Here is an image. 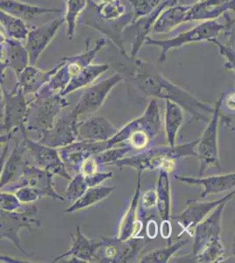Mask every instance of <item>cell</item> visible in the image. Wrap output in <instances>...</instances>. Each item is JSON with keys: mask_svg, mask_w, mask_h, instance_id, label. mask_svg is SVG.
I'll use <instances>...</instances> for the list:
<instances>
[{"mask_svg": "<svg viewBox=\"0 0 235 263\" xmlns=\"http://www.w3.org/2000/svg\"><path fill=\"white\" fill-rule=\"evenodd\" d=\"M22 207V203L19 201L14 193L0 192V210L6 212H15Z\"/></svg>", "mask_w": 235, "mask_h": 263, "instance_id": "60d3db41", "label": "cell"}, {"mask_svg": "<svg viewBox=\"0 0 235 263\" xmlns=\"http://www.w3.org/2000/svg\"><path fill=\"white\" fill-rule=\"evenodd\" d=\"M6 59L8 68L12 69L16 78H18L22 70L29 65V59L27 49L22 42L16 40L7 39L6 44Z\"/></svg>", "mask_w": 235, "mask_h": 263, "instance_id": "1f68e13d", "label": "cell"}, {"mask_svg": "<svg viewBox=\"0 0 235 263\" xmlns=\"http://www.w3.org/2000/svg\"><path fill=\"white\" fill-rule=\"evenodd\" d=\"M12 192H14V194L19 201L22 204H30V203H35L37 201L41 200L42 198H45L43 192L36 189L30 188L27 186H22L14 189Z\"/></svg>", "mask_w": 235, "mask_h": 263, "instance_id": "f35d334b", "label": "cell"}, {"mask_svg": "<svg viewBox=\"0 0 235 263\" xmlns=\"http://www.w3.org/2000/svg\"><path fill=\"white\" fill-rule=\"evenodd\" d=\"M185 111L174 102L166 100L164 114V128L166 143L170 146L176 145V137L185 119Z\"/></svg>", "mask_w": 235, "mask_h": 263, "instance_id": "f546056e", "label": "cell"}, {"mask_svg": "<svg viewBox=\"0 0 235 263\" xmlns=\"http://www.w3.org/2000/svg\"><path fill=\"white\" fill-rule=\"evenodd\" d=\"M4 99V89L2 84H0V104L3 103Z\"/></svg>", "mask_w": 235, "mask_h": 263, "instance_id": "db71d44e", "label": "cell"}, {"mask_svg": "<svg viewBox=\"0 0 235 263\" xmlns=\"http://www.w3.org/2000/svg\"><path fill=\"white\" fill-rule=\"evenodd\" d=\"M222 103H225L226 110L234 114V90L228 93H226V91L224 92Z\"/></svg>", "mask_w": 235, "mask_h": 263, "instance_id": "c3c4849f", "label": "cell"}, {"mask_svg": "<svg viewBox=\"0 0 235 263\" xmlns=\"http://www.w3.org/2000/svg\"><path fill=\"white\" fill-rule=\"evenodd\" d=\"M64 24V18L59 17L40 26L30 27L24 46L28 54L30 65L35 66L40 57L50 45Z\"/></svg>", "mask_w": 235, "mask_h": 263, "instance_id": "4fadbf2b", "label": "cell"}, {"mask_svg": "<svg viewBox=\"0 0 235 263\" xmlns=\"http://www.w3.org/2000/svg\"><path fill=\"white\" fill-rule=\"evenodd\" d=\"M109 68L110 66L108 63H89L70 79L60 95L67 97L77 90L93 85V83L104 72L107 71Z\"/></svg>", "mask_w": 235, "mask_h": 263, "instance_id": "4316f807", "label": "cell"}, {"mask_svg": "<svg viewBox=\"0 0 235 263\" xmlns=\"http://www.w3.org/2000/svg\"><path fill=\"white\" fill-rule=\"evenodd\" d=\"M98 166L96 163L94 159L93 158V156L87 158L84 162L81 164L80 167H79V173L83 175L84 177L91 175V174L95 173L98 171Z\"/></svg>", "mask_w": 235, "mask_h": 263, "instance_id": "f6af8a7d", "label": "cell"}, {"mask_svg": "<svg viewBox=\"0 0 235 263\" xmlns=\"http://www.w3.org/2000/svg\"><path fill=\"white\" fill-rule=\"evenodd\" d=\"M26 148L21 140H18L11 154H8L4 163L0 181V190L17 182L24 171L27 160L24 159Z\"/></svg>", "mask_w": 235, "mask_h": 263, "instance_id": "484cf974", "label": "cell"}, {"mask_svg": "<svg viewBox=\"0 0 235 263\" xmlns=\"http://www.w3.org/2000/svg\"><path fill=\"white\" fill-rule=\"evenodd\" d=\"M209 42H213L214 44L220 48L221 54L225 58V68L227 70L234 69V49H232V46H226L221 44L218 42L217 39H211Z\"/></svg>", "mask_w": 235, "mask_h": 263, "instance_id": "b9f144b4", "label": "cell"}, {"mask_svg": "<svg viewBox=\"0 0 235 263\" xmlns=\"http://www.w3.org/2000/svg\"><path fill=\"white\" fill-rule=\"evenodd\" d=\"M232 197H234V191L217 200H187L185 209L177 215L171 217L172 220L178 222L183 228V232L179 234L178 237L181 236L185 232L192 236L194 228L196 224L205 219L206 216H208L219 204H221L224 201H229Z\"/></svg>", "mask_w": 235, "mask_h": 263, "instance_id": "9a60e30c", "label": "cell"}, {"mask_svg": "<svg viewBox=\"0 0 235 263\" xmlns=\"http://www.w3.org/2000/svg\"><path fill=\"white\" fill-rule=\"evenodd\" d=\"M175 179L178 180L185 184L191 186H203L204 190L200 194L201 198H206L208 195L219 194L222 192H228L234 190V172L224 174V175H214L211 177H196L189 176H175Z\"/></svg>", "mask_w": 235, "mask_h": 263, "instance_id": "603a6c76", "label": "cell"}, {"mask_svg": "<svg viewBox=\"0 0 235 263\" xmlns=\"http://www.w3.org/2000/svg\"><path fill=\"white\" fill-rule=\"evenodd\" d=\"M121 81L122 77L119 73H115L97 84L87 87L72 111L78 117L98 111L106 101L111 90Z\"/></svg>", "mask_w": 235, "mask_h": 263, "instance_id": "5bb4252c", "label": "cell"}, {"mask_svg": "<svg viewBox=\"0 0 235 263\" xmlns=\"http://www.w3.org/2000/svg\"><path fill=\"white\" fill-rule=\"evenodd\" d=\"M151 241L145 236L132 237L121 240L115 238H101L97 250V262H129L137 259L143 249Z\"/></svg>", "mask_w": 235, "mask_h": 263, "instance_id": "52a82bcc", "label": "cell"}, {"mask_svg": "<svg viewBox=\"0 0 235 263\" xmlns=\"http://www.w3.org/2000/svg\"><path fill=\"white\" fill-rule=\"evenodd\" d=\"M87 189L88 186L84 179V176L78 172L69 180V184L65 191L66 198L70 201L71 203H74L85 192Z\"/></svg>", "mask_w": 235, "mask_h": 263, "instance_id": "74e56055", "label": "cell"}, {"mask_svg": "<svg viewBox=\"0 0 235 263\" xmlns=\"http://www.w3.org/2000/svg\"><path fill=\"white\" fill-rule=\"evenodd\" d=\"M144 226L147 228L146 233L148 238L151 239V240L155 239V237L157 236L158 228L157 223L154 219V218H149Z\"/></svg>", "mask_w": 235, "mask_h": 263, "instance_id": "7dc6e473", "label": "cell"}, {"mask_svg": "<svg viewBox=\"0 0 235 263\" xmlns=\"http://www.w3.org/2000/svg\"><path fill=\"white\" fill-rule=\"evenodd\" d=\"M106 43L107 41L103 38L96 40L94 46L89 48V41H87L86 49L83 52L77 55L63 58L62 65L57 69L48 84H45V86L54 92H62L67 84H69L70 79L85 66L92 63L98 52L106 45Z\"/></svg>", "mask_w": 235, "mask_h": 263, "instance_id": "9c48e42d", "label": "cell"}, {"mask_svg": "<svg viewBox=\"0 0 235 263\" xmlns=\"http://www.w3.org/2000/svg\"><path fill=\"white\" fill-rule=\"evenodd\" d=\"M133 79L138 89L150 99H161L174 102L191 115L192 120L207 123L213 106L203 102L191 93L165 78L153 63L134 58Z\"/></svg>", "mask_w": 235, "mask_h": 263, "instance_id": "6da1fadb", "label": "cell"}, {"mask_svg": "<svg viewBox=\"0 0 235 263\" xmlns=\"http://www.w3.org/2000/svg\"><path fill=\"white\" fill-rule=\"evenodd\" d=\"M133 147L128 144H122V146L116 147H110L102 152L93 156L98 167L101 165H113L114 162L124 158L128 153L131 152Z\"/></svg>", "mask_w": 235, "mask_h": 263, "instance_id": "d590c367", "label": "cell"}, {"mask_svg": "<svg viewBox=\"0 0 235 263\" xmlns=\"http://www.w3.org/2000/svg\"><path fill=\"white\" fill-rule=\"evenodd\" d=\"M71 247L68 251L55 258L52 262L64 260L66 262H97L96 254L100 246V239L87 238L81 231L79 226L77 231L70 233Z\"/></svg>", "mask_w": 235, "mask_h": 263, "instance_id": "ffe728a7", "label": "cell"}, {"mask_svg": "<svg viewBox=\"0 0 235 263\" xmlns=\"http://www.w3.org/2000/svg\"><path fill=\"white\" fill-rule=\"evenodd\" d=\"M14 135L12 134H4V135H0V148H3L4 146L6 144L9 143V141L12 140Z\"/></svg>", "mask_w": 235, "mask_h": 263, "instance_id": "816d5d0a", "label": "cell"}, {"mask_svg": "<svg viewBox=\"0 0 235 263\" xmlns=\"http://www.w3.org/2000/svg\"><path fill=\"white\" fill-rule=\"evenodd\" d=\"M0 10L25 21H29L42 14L63 12V10L59 8L34 6L21 2L20 0H0Z\"/></svg>", "mask_w": 235, "mask_h": 263, "instance_id": "83f0119b", "label": "cell"}, {"mask_svg": "<svg viewBox=\"0 0 235 263\" xmlns=\"http://www.w3.org/2000/svg\"><path fill=\"white\" fill-rule=\"evenodd\" d=\"M115 189L116 187L114 186L98 185L89 187L78 200L72 203L68 209L63 211V213H76L78 211L86 209L92 205H95L109 197Z\"/></svg>", "mask_w": 235, "mask_h": 263, "instance_id": "4dcf8cb0", "label": "cell"}, {"mask_svg": "<svg viewBox=\"0 0 235 263\" xmlns=\"http://www.w3.org/2000/svg\"><path fill=\"white\" fill-rule=\"evenodd\" d=\"M188 242L187 239H179L175 243H168L165 248H157L140 258V263H167Z\"/></svg>", "mask_w": 235, "mask_h": 263, "instance_id": "836d02e7", "label": "cell"}, {"mask_svg": "<svg viewBox=\"0 0 235 263\" xmlns=\"http://www.w3.org/2000/svg\"><path fill=\"white\" fill-rule=\"evenodd\" d=\"M8 69V63L6 59V46L0 47V84L3 85L5 81L6 69Z\"/></svg>", "mask_w": 235, "mask_h": 263, "instance_id": "bcb514c9", "label": "cell"}, {"mask_svg": "<svg viewBox=\"0 0 235 263\" xmlns=\"http://www.w3.org/2000/svg\"><path fill=\"white\" fill-rule=\"evenodd\" d=\"M28 99L18 82H16L9 92L4 90L2 119L4 120L3 129L7 134L15 135L26 129L25 118L28 106Z\"/></svg>", "mask_w": 235, "mask_h": 263, "instance_id": "30bf717a", "label": "cell"}, {"mask_svg": "<svg viewBox=\"0 0 235 263\" xmlns=\"http://www.w3.org/2000/svg\"><path fill=\"white\" fill-rule=\"evenodd\" d=\"M156 182L157 213L161 220H168L171 218V188H170V172L164 168L159 170Z\"/></svg>", "mask_w": 235, "mask_h": 263, "instance_id": "f1b7e54d", "label": "cell"}, {"mask_svg": "<svg viewBox=\"0 0 235 263\" xmlns=\"http://www.w3.org/2000/svg\"><path fill=\"white\" fill-rule=\"evenodd\" d=\"M69 100L66 97L54 92L43 86L28 99L25 126L27 132H36L40 135L48 131L63 109L69 107Z\"/></svg>", "mask_w": 235, "mask_h": 263, "instance_id": "277c9868", "label": "cell"}, {"mask_svg": "<svg viewBox=\"0 0 235 263\" xmlns=\"http://www.w3.org/2000/svg\"><path fill=\"white\" fill-rule=\"evenodd\" d=\"M141 175L142 174L137 173V183L134 190V195L119 224L118 235L116 237L121 240L130 239L132 237L139 236V234L142 232V222L138 218L140 206L139 203L141 194Z\"/></svg>", "mask_w": 235, "mask_h": 263, "instance_id": "7402d4cb", "label": "cell"}, {"mask_svg": "<svg viewBox=\"0 0 235 263\" xmlns=\"http://www.w3.org/2000/svg\"><path fill=\"white\" fill-rule=\"evenodd\" d=\"M229 201H224L219 204L205 219L194 228V242L192 254H200L206 246L221 240V221L224 209Z\"/></svg>", "mask_w": 235, "mask_h": 263, "instance_id": "d6986e66", "label": "cell"}, {"mask_svg": "<svg viewBox=\"0 0 235 263\" xmlns=\"http://www.w3.org/2000/svg\"><path fill=\"white\" fill-rule=\"evenodd\" d=\"M161 235L164 239H166L167 242L171 243L170 240V236H171V233H172V228H171V224L170 223V219L168 220H161Z\"/></svg>", "mask_w": 235, "mask_h": 263, "instance_id": "681fc988", "label": "cell"}, {"mask_svg": "<svg viewBox=\"0 0 235 263\" xmlns=\"http://www.w3.org/2000/svg\"><path fill=\"white\" fill-rule=\"evenodd\" d=\"M197 141H191L182 145H162L143 149L137 155L124 157L114 162L113 165L122 171L124 167H129L137 171V173L159 171L164 168L169 172L175 171L176 161L178 159L196 156V147Z\"/></svg>", "mask_w": 235, "mask_h": 263, "instance_id": "7a4b0ae2", "label": "cell"}, {"mask_svg": "<svg viewBox=\"0 0 235 263\" xmlns=\"http://www.w3.org/2000/svg\"><path fill=\"white\" fill-rule=\"evenodd\" d=\"M223 99V94L218 99L213 105V111L211 118L207 122L206 129L203 132L202 136L198 140L196 145V158L200 160V176L202 177L204 174L210 167H217L221 170L219 155V145H218V131L220 125V114L221 111V103Z\"/></svg>", "mask_w": 235, "mask_h": 263, "instance_id": "ba28073f", "label": "cell"}, {"mask_svg": "<svg viewBox=\"0 0 235 263\" xmlns=\"http://www.w3.org/2000/svg\"><path fill=\"white\" fill-rule=\"evenodd\" d=\"M0 26L8 39L23 42L27 39L30 27L21 18L0 10Z\"/></svg>", "mask_w": 235, "mask_h": 263, "instance_id": "d6a6232c", "label": "cell"}, {"mask_svg": "<svg viewBox=\"0 0 235 263\" xmlns=\"http://www.w3.org/2000/svg\"><path fill=\"white\" fill-rule=\"evenodd\" d=\"M38 212L35 203L22 204L21 209L15 212L0 210V240H9L27 257H32L33 253L26 251L21 245L20 233L22 229L32 233L42 227V220L37 218Z\"/></svg>", "mask_w": 235, "mask_h": 263, "instance_id": "5b68a950", "label": "cell"}, {"mask_svg": "<svg viewBox=\"0 0 235 263\" xmlns=\"http://www.w3.org/2000/svg\"><path fill=\"white\" fill-rule=\"evenodd\" d=\"M134 6V21L152 12L162 0H129ZM133 21V22H134Z\"/></svg>", "mask_w": 235, "mask_h": 263, "instance_id": "ab89813d", "label": "cell"}, {"mask_svg": "<svg viewBox=\"0 0 235 263\" xmlns=\"http://www.w3.org/2000/svg\"><path fill=\"white\" fill-rule=\"evenodd\" d=\"M118 129L104 117H92L78 122V141H107Z\"/></svg>", "mask_w": 235, "mask_h": 263, "instance_id": "cb8c5ba5", "label": "cell"}, {"mask_svg": "<svg viewBox=\"0 0 235 263\" xmlns=\"http://www.w3.org/2000/svg\"><path fill=\"white\" fill-rule=\"evenodd\" d=\"M161 133V120L157 99H151L142 115L135 118L117 131L107 141L108 147L128 141L133 149L143 150Z\"/></svg>", "mask_w": 235, "mask_h": 263, "instance_id": "3957f363", "label": "cell"}, {"mask_svg": "<svg viewBox=\"0 0 235 263\" xmlns=\"http://www.w3.org/2000/svg\"><path fill=\"white\" fill-rule=\"evenodd\" d=\"M234 9V0H201L193 6H185L183 23L193 21H211L228 10Z\"/></svg>", "mask_w": 235, "mask_h": 263, "instance_id": "44dd1931", "label": "cell"}, {"mask_svg": "<svg viewBox=\"0 0 235 263\" xmlns=\"http://www.w3.org/2000/svg\"><path fill=\"white\" fill-rule=\"evenodd\" d=\"M117 0H101V3H111V2H114Z\"/></svg>", "mask_w": 235, "mask_h": 263, "instance_id": "9f6ffc18", "label": "cell"}, {"mask_svg": "<svg viewBox=\"0 0 235 263\" xmlns=\"http://www.w3.org/2000/svg\"><path fill=\"white\" fill-rule=\"evenodd\" d=\"M194 257L196 262H221L225 260V248L221 240H218L206 246L200 254H196Z\"/></svg>", "mask_w": 235, "mask_h": 263, "instance_id": "8d00e7d4", "label": "cell"}, {"mask_svg": "<svg viewBox=\"0 0 235 263\" xmlns=\"http://www.w3.org/2000/svg\"><path fill=\"white\" fill-rule=\"evenodd\" d=\"M54 176V174L27 161L21 177L17 182L8 185V190L13 191L18 187L27 186L30 188L39 190L44 193L46 197L52 198L54 200L64 201L65 198L57 192Z\"/></svg>", "mask_w": 235, "mask_h": 263, "instance_id": "2e32d148", "label": "cell"}, {"mask_svg": "<svg viewBox=\"0 0 235 263\" xmlns=\"http://www.w3.org/2000/svg\"><path fill=\"white\" fill-rule=\"evenodd\" d=\"M3 117V103L0 104V119H2Z\"/></svg>", "mask_w": 235, "mask_h": 263, "instance_id": "11a10c76", "label": "cell"}, {"mask_svg": "<svg viewBox=\"0 0 235 263\" xmlns=\"http://www.w3.org/2000/svg\"><path fill=\"white\" fill-rule=\"evenodd\" d=\"M108 148L107 141H78L59 147L58 152L66 171L72 177L78 173L81 164L87 158Z\"/></svg>", "mask_w": 235, "mask_h": 263, "instance_id": "ac0fdd59", "label": "cell"}, {"mask_svg": "<svg viewBox=\"0 0 235 263\" xmlns=\"http://www.w3.org/2000/svg\"><path fill=\"white\" fill-rule=\"evenodd\" d=\"M8 154H9V143L6 144L4 146L2 154L0 156V181H1V175H2V171H3L4 163H5V161H6Z\"/></svg>", "mask_w": 235, "mask_h": 263, "instance_id": "f907efd6", "label": "cell"}, {"mask_svg": "<svg viewBox=\"0 0 235 263\" xmlns=\"http://www.w3.org/2000/svg\"><path fill=\"white\" fill-rule=\"evenodd\" d=\"M233 26V21H230L228 25L218 23L214 20L203 21L190 30L179 33L178 35L168 40L153 39L150 36H147L144 44L148 46H157L161 48V54L158 62L162 63L166 60V55L170 51L181 48L183 46L192 42H209L215 39L224 30H227Z\"/></svg>", "mask_w": 235, "mask_h": 263, "instance_id": "8992f818", "label": "cell"}, {"mask_svg": "<svg viewBox=\"0 0 235 263\" xmlns=\"http://www.w3.org/2000/svg\"><path fill=\"white\" fill-rule=\"evenodd\" d=\"M157 203V196L155 190H149L143 193L142 196L140 195V204L141 210L144 211H152L155 207H156Z\"/></svg>", "mask_w": 235, "mask_h": 263, "instance_id": "7bdbcfd3", "label": "cell"}, {"mask_svg": "<svg viewBox=\"0 0 235 263\" xmlns=\"http://www.w3.org/2000/svg\"><path fill=\"white\" fill-rule=\"evenodd\" d=\"M61 65L62 62L51 69H41L35 66L27 65L17 78V82L25 95L33 96L38 92L45 84H48Z\"/></svg>", "mask_w": 235, "mask_h": 263, "instance_id": "d4e9b609", "label": "cell"}, {"mask_svg": "<svg viewBox=\"0 0 235 263\" xmlns=\"http://www.w3.org/2000/svg\"><path fill=\"white\" fill-rule=\"evenodd\" d=\"M66 11L63 16L67 25V36L69 40L74 37L78 18L86 9L88 0H65Z\"/></svg>", "mask_w": 235, "mask_h": 263, "instance_id": "e575fe53", "label": "cell"}, {"mask_svg": "<svg viewBox=\"0 0 235 263\" xmlns=\"http://www.w3.org/2000/svg\"><path fill=\"white\" fill-rule=\"evenodd\" d=\"M7 39H8V38H7V36L6 35V33H4V31L0 29V47L6 46Z\"/></svg>", "mask_w": 235, "mask_h": 263, "instance_id": "f5cc1de1", "label": "cell"}, {"mask_svg": "<svg viewBox=\"0 0 235 263\" xmlns=\"http://www.w3.org/2000/svg\"><path fill=\"white\" fill-rule=\"evenodd\" d=\"M21 134L22 136L21 141L26 148V152L31 154L34 162L33 164L64 179H71V176L66 171L65 166L60 157L58 148L49 147L30 138L26 129L22 130Z\"/></svg>", "mask_w": 235, "mask_h": 263, "instance_id": "8fae6325", "label": "cell"}, {"mask_svg": "<svg viewBox=\"0 0 235 263\" xmlns=\"http://www.w3.org/2000/svg\"><path fill=\"white\" fill-rule=\"evenodd\" d=\"M79 117L70 111L63 116H58L54 126L40 135L38 141L49 147H65L78 141V126Z\"/></svg>", "mask_w": 235, "mask_h": 263, "instance_id": "e0dca14e", "label": "cell"}, {"mask_svg": "<svg viewBox=\"0 0 235 263\" xmlns=\"http://www.w3.org/2000/svg\"><path fill=\"white\" fill-rule=\"evenodd\" d=\"M134 18V12H130L123 14L120 18L117 20L104 21L98 17L93 11L86 7V9L83 12V17L81 18V21L87 27H93V29L107 36L113 44H115L120 54L125 57H128L124 47L122 33L125 27L132 24Z\"/></svg>", "mask_w": 235, "mask_h": 263, "instance_id": "7c38bea8", "label": "cell"}, {"mask_svg": "<svg viewBox=\"0 0 235 263\" xmlns=\"http://www.w3.org/2000/svg\"><path fill=\"white\" fill-rule=\"evenodd\" d=\"M113 172H95V173L91 174L88 176L84 177L85 182H86L88 188L93 187V186L100 185L102 182H104L105 180L113 178Z\"/></svg>", "mask_w": 235, "mask_h": 263, "instance_id": "ee69618b", "label": "cell"}]
</instances>
